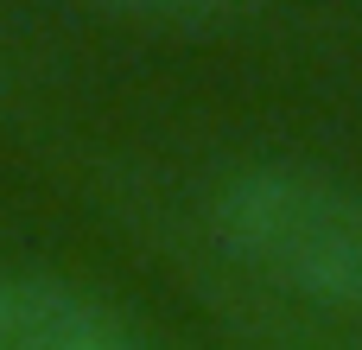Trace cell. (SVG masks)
Returning a JSON list of instances; mask_svg holds the SVG:
<instances>
[{
	"mask_svg": "<svg viewBox=\"0 0 362 350\" xmlns=\"http://www.w3.org/2000/svg\"><path fill=\"white\" fill-rule=\"evenodd\" d=\"M210 230L280 293L362 312V185L305 159H255L216 185Z\"/></svg>",
	"mask_w": 362,
	"mask_h": 350,
	"instance_id": "cell-1",
	"label": "cell"
},
{
	"mask_svg": "<svg viewBox=\"0 0 362 350\" xmlns=\"http://www.w3.org/2000/svg\"><path fill=\"white\" fill-rule=\"evenodd\" d=\"M0 350H146L127 312L38 268H0Z\"/></svg>",
	"mask_w": 362,
	"mask_h": 350,
	"instance_id": "cell-2",
	"label": "cell"
},
{
	"mask_svg": "<svg viewBox=\"0 0 362 350\" xmlns=\"http://www.w3.org/2000/svg\"><path fill=\"white\" fill-rule=\"evenodd\" d=\"M108 6H127V13H172V19H197V13H216L229 0H108Z\"/></svg>",
	"mask_w": 362,
	"mask_h": 350,
	"instance_id": "cell-3",
	"label": "cell"
}]
</instances>
